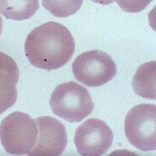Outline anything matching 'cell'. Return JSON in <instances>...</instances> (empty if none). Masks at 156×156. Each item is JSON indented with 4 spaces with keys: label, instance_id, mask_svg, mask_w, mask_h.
I'll return each instance as SVG.
<instances>
[{
    "label": "cell",
    "instance_id": "6da1fadb",
    "mask_svg": "<svg viewBox=\"0 0 156 156\" xmlns=\"http://www.w3.org/2000/svg\"><path fill=\"white\" fill-rule=\"evenodd\" d=\"M75 41L65 26L50 21L35 27L24 43L25 55L32 66L53 70L67 63L74 53Z\"/></svg>",
    "mask_w": 156,
    "mask_h": 156
},
{
    "label": "cell",
    "instance_id": "7a4b0ae2",
    "mask_svg": "<svg viewBox=\"0 0 156 156\" xmlns=\"http://www.w3.org/2000/svg\"><path fill=\"white\" fill-rule=\"evenodd\" d=\"M49 104L55 115L69 122L82 121L92 112L94 107L88 90L74 81L57 86Z\"/></svg>",
    "mask_w": 156,
    "mask_h": 156
},
{
    "label": "cell",
    "instance_id": "3957f363",
    "mask_svg": "<svg viewBox=\"0 0 156 156\" xmlns=\"http://www.w3.org/2000/svg\"><path fill=\"white\" fill-rule=\"evenodd\" d=\"M37 124L27 114L15 112L5 117L0 124V141L5 151L14 155L27 154L37 139Z\"/></svg>",
    "mask_w": 156,
    "mask_h": 156
},
{
    "label": "cell",
    "instance_id": "277c9868",
    "mask_svg": "<svg viewBox=\"0 0 156 156\" xmlns=\"http://www.w3.org/2000/svg\"><path fill=\"white\" fill-rule=\"evenodd\" d=\"M156 105L140 104L131 109L124 121V132L128 140L143 151L156 148Z\"/></svg>",
    "mask_w": 156,
    "mask_h": 156
},
{
    "label": "cell",
    "instance_id": "5b68a950",
    "mask_svg": "<svg viewBox=\"0 0 156 156\" xmlns=\"http://www.w3.org/2000/svg\"><path fill=\"white\" fill-rule=\"evenodd\" d=\"M72 69L78 81L92 87L108 83L116 73L113 59L100 50H91L78 55L73 62Z\"/></svg>",
    "mask_w": 156,
    "mask_h": 156
},
{
    "label": "cell",
    "instance_id": "8992f818",
    "mask_svg": "<svg viewBox=\"0 0 156 156\" xmlns=\"http://www.w3.org/2000/svg\"><path fill=\"white\" fill-rule=\"evenodd\" d=\"M113 141L112 129L101 119H89L78 126L75 132L76 151L83 156H100L105 154Z\"/></svg>",
    "mask_w": 156,
    "mask_h": 156
},
{
    "label": "cell",
    "instance_id": "52a82bcc",
    "mask_svg": "<svg viewBox=\"0 0 156 156\" xmlns=\"http://www.w3.org/2000/svg\"><path fill=\"white\" fill-rule=\"evenodd\" d=\"M38 140L27 153L30 156L60 155L67 145V133L63 123L53 117L44 115L35 120Z\"/></svg>",
    "mask_w": 156,
    "mask_h": 156
},
{
    "label": "cell",
    "instance_id": "ba28073f",
    "mask_svg": "<svg viewBox=\"0 0 156 156\" xmlns=\"http://www.w3.org/2000/svg\"><path fill=\"white\" fill-rule=\"evenodd\" d=\"M18 80L17 64L9 55L0 51V115L16 103Z\"/></svg>",
    "mask_w": 156,
    "mask_h": 156
},
{
    "label": "cell",
    "instance_id": "9c48e42d",
    "mask_svg": "<svg viewBox=\"0 0 156 156\" xmlns=\"http://www.w3.org/2000/svg\"><path fill=\"white\" fill-rule=\"evenodd\" d=\"M155 61H151L141 65L136 70L132 81L134 92L144 98L155 99Z\"/></svg>",
    "mask_w": 156,
    "mask_h": 156
},
{
    "label": "cell",
    "instance_id": "30bf717a",
    "mask_svg": "<svg viewBox=\"0 0 156 156\" xmlns=\"http://www.w3.org/2000/svg\"><path fill=\"white\" fill-rule=\"evenodd\" d=\"M38 9L39 0H0V12L9 20H28Z\"/></svg>",
    "mask_w": 156,
    "mask_h": 156
},
{
    "label": "cell",
    "instance_id": "8fae6325",
    "mask_svg": "<svg viewBox=\"0 0 156 156\" xmlns=\"http://www.w3.org/2000/svg\"><path fill=\"white\" fill-rule=\"evenodd\" d=\"M83 2V0H42V5L53 16L65 18L77 12Z\"/></svg>",
    "mask_w": 156,
    "mask_h": 156
},
{
    "label": "cell",
    "instance_id": "7c38bea8",
    "mask_svg": "<svg viewBox=\"0 0 156 156\" xmlns=\"http://www.w3.org/2000/svg\"><path fill=\"white\" fill-rule=\"evenodd\" d=\"M119 7L127 12H139L144 10L153 0H113Z\"/></svg>",
    "mask_w": 156,
    "mask_h": 156
},
{
    "label": "cell",
    "instance_id": "4fadbf2b",
    "mask_svg": "<svg viewBox=\"0 0 156 156\" xmlns=\"http://www.w3.org/2000/svg\"><path fill=\"white\" fill-rule=\"evenodd\" d=\"M92 2L95 3L101 4V5H108V4L113 3V0H91Z\"/></svg>",
    "mask_w": 156,
    "mask_h": 156
},
{
    "label": "cell",
    "instance_id": "5bb4252c",
    "mask_svg": "<svg viewBox=\"0 0 156 156\" xmlns=\"http://www.w3.org/2000/svg\"><path fill=\"white\" fill-rule=\"evenodd\" d=\"M2 19L0 16V34L2 33Z\"/></svg>",
    "mask_w": 156,
    "mask_h": 156
}]
</instances>
